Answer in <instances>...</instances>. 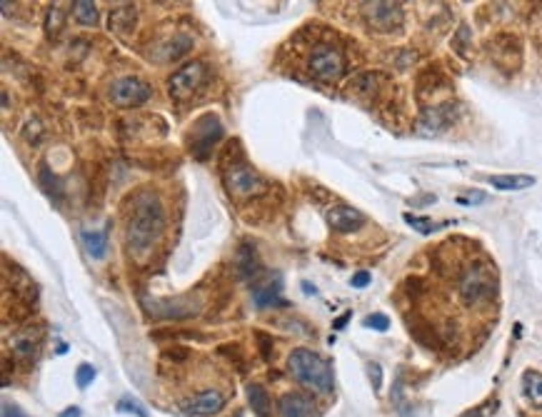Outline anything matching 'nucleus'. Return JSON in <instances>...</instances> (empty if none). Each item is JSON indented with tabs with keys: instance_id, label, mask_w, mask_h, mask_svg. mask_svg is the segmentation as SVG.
<instances>
[{
	"instance_id": "1",
	"label": "nucleus",
	"mask_w": 542,
	"mask_h": 417,
	"mask_svg": "<svg viewBox=\"0 0 542 417\" xmlns=\"http://www.w3.org/2000/svg\"><path fill=\"white\" fill-rule=\"evenodd\" d=\"M162 230H165V215H162L160 200L153 193H140L135 198V207H133L128 230H125V245L130 250V255L145 260L162 237Z\"/></svg>"
},
{
	"instance_id": "2",
	"label": "nucleus",
	"mask_w": 542,
	"mask_h": 417,
	"mask_svg": "<svg viewBox=\"0 0 542 417\" xmlns=\"http://www.w3.org/2000/svg\"><path fill=\"white\" fill-rule=\"evenodd\" d=\"M290 373L298 382H303L305 387H312L315 393L330 395L335 390V377H332L330 362H325L318 352H312L307 348L293 350V355L287 360Z\"/></svg>"
},
{
	"instance_id": "3",
	"label": "nucleus",
	"mask_w": 542,
	"mask_h": 417,
	"mask_svg": "<svg viewBox=\"0 0 542 417\" xmlns=\"http://www.w3.org/2000/svg\"><path fill=\"white\" fill-rule=\"evenodd\" d=\"M457 293L465 305H480L498 295V275L487 262H470L465 265L457 280Z\"/></svg>"
},
{
	"instance_id": "4",
	"label": "nucleus",
	"mask_w": 542,
	"mask_h": 417,
	"mask_svg": "<svg viewBox=\"0 0 542 417\" xmlns=\"http://www.w3.org/2000/svg\"><path fill=\"white\" fill-rule=\"evenodd\" d=\"M307 70H310L315 80L335 83L345 73V58L337 48L323 43L318 48H312L310 58H307Z\"/></svg>"
},
{
	"instance_id": "5",
	"label": "nucleus",
	"mask_w": 542,
	"mask_h": 417,
	"mask_svg": "<svg viewBox=\"0 0 542 417\" xmlns=\"http://www.w3.org/2000/svg\"><path fill=\"white\" fill-rule=\"evenodd\" d=\"M208 78V68H205V62H200V60H193V62H187V65H183V68H178L173 75L168 78V93L173 100H187L190 95L198 90L203 83H205Z\"/></svg>"
},
{
	"instance_id": "6",
	"label": "nucleus",
	"mask_w": 542,
	"mask_h": 417,
	"mask_svg": "<svg viewBox=\"0 0 542 417\" xmlns=\"http://www.w3.org/2000/svg\"><path fill=\"white\" fill-rule=\"evenodd\" d=\"M225 185L235 198H253L265 190V182L253 168H248L245 162H232L225 168Z\"/></svg>"
},
{
	"instance_id": "7",
	"label": "nucleus",
	"mask_w": 542,
	"mask_h": 417,
	"mask_svg": "<svg viewBox=\"0 0 542 417\" xmlns=\"http://www.w3.org/2000/svg\"><path fill=\"white\" fill-rule=\"evenodd\" d=\"M362 15H365V23L378 33H393L403 25V8L398 3H385V0L365 3Z\"/></svg>"
},
{
	"instance_id": "8",
	"label": "nucleus",
	"mask_w": 542,
	"mask_h": 417,
	"mask_svg": "<svg viewBox=\"0 0 542 417\" xmlns=\"http://www.w3.org/2000/svg\"><path fill=\"white\" fill-rule=\"evenodd\" d=\"M457 120V105L455 103H443V105L435 108H425L423 118L418 123V133L425 137L440 135L450 128V125Z\"/></svg>"
},
{
	"instance_id": "9",
	"label": "nucleus",
	"mask_w": 542,
	"mask_h": 417,
	"mask_svg": "<svg viewBox=\"0 0 542 417\" xmlns=\"http://www.w3.org/2000/svg\"><path fill=\"white\" fill-rule=\"evenodd\" d=\"M150 98V87L143 80H137L133 75L128 78H120V80L112 83L110 87V100L118 108H135L143 105L145 100Z\"/></svg>"
},
{
	"instance_id": "10",
	"label": "nucleus",
	"mask_w": 542,
	"mask_h": 417,
	"mask_svg": "<svg viewBox=\"0 0 542 417\" xmlns=\"http://www.w3.org/2000/svg\"><path fill=\"white\" fill-rule=\"evenodd\" d=\"M220 135H223V128H220L218 118H212V115L200 118L193 128V153L198 158H205L210 153L212 143L220 140Z\"/></svg>"
},
{
	"instance_id": "11",
	"label": "nucleus",
	"mask_w": 542,
	"mask_h": 417,
	"mask_svg": "<svg viewBox=\"0 0 542 417\" xmlns=\"http://www.w3.org/2000/svg\"><path fill=\"white\" fill-rule=\"evenodd\" d=\"M225 405V395L220 390H203L183 402V412L190 417H210Z\"/></svg>"
},
{
	"instance_id": "12",
	"label": "nucleus",
	"mask_w": 542,
	"mask_h": 417,
	"mask_svg": "<svg viewBox=\"0 0 542 417\" xmlns=\"http://www.w3.org/2000/svg\"><path fill=\"white\" fill-rule=\"evenodd\" d=\"M365 223V215L350 205H335L328 210V225L337 232H353Z\"/></svg>"
},
{
	"instance_id": "13",
	"label": "nucleus",
	"mask_w": 542,
	"mask_h": 417,
	"mask_svg": "<svg viewBox=\"0 0 542 417\" xmlns=\"http://www.w3.org/2000/svg\"><path fill=\"white\" fill-rule=\"evenodd\" d=\"M280 417H315V400L303 393H287L278 402Z\"/></svg>"
},
{
	"instance_id": "14",
	"label": "nucleus",
	"mask_w": 542,
	"mask_h": 417,
	"mask_svg": "<svg viewBox=\"0 0 542 417\" xmlns=\"http://www.w3.org/2000/svg\"><path fill=\"white\" fill-rule=\"evenodd\" d=\"M135 18L137 12L133 6H120L115 10H110V18H108V28L115 35H128V33L135 28Z\"/></svg>"
},
{
	"instance_id": "15",
	"label": "nucleus",
	"mask_w": 542,
	"mask_h": 417,
	"mask_svg": "<svg viewBox=\"0 0 542 417\" xmlns=\"http://www.w3.org/2000/svg\"><path fill=\"white\" fill-rule=\"evenodd\" d=\"M487 182L498 190H527V187L535 185V178L532 175H490Z\"/></svg>"
},
{
	"instance_id": "16",
	"label": "nucleus",
	"mask_w": 542,
	"mask_h": 417,
	"mask_svg": "<svg viewBox=\"0 0 542 417\" xmlns=\"http://www.w3.org/2000/svg\"><path fill=\"white\" fill-rule=\"evenodd\" d=\"M83 245L93 260H103L108 253V230H83Z\"/></svg>"
},
{
	"instance_id": "17",
	"label": "nucleus",
	"mask_w": 542,
	"mask_h": 417,
	"mask_svg": "<svg viewBox=\"0 0 542 417\" xmlns=\"http://www.w3.org/2000/svg\"><path fill=\"white\" fill-rule=\"evenodd\" d=\"M523 393L535 407H542V373L527 370L523 375Z\"/></svg>"
},
{
	"instance_id": "18",
	"label": "nucleus",
	"mask_w": 542,
	"mask_h": 417,
	"mask_svg": "<svg viewBox=\"0 0 542 417\" xmlns=\"http://www.w3.org/2000/svg\"><path fill=\"white\" fill-rule=\"evenodd\" d=\"M253 300H255V305L260 307V310H268V307H275V305H285V300H282V295H280V285L255 287Z\"/></svg>"
},
{
	"instance_id": "19",
	"label": "nucleus",
	"mask_w": 542,
	"mask_h": 417,
	"mask_svg": "<svg viewBox=\"0 0 542 417\" xmlns=\"http://www.w3.org/2000/svg\"><path fill=\"white\" fill-rule=\"evenodd\" d=\"M248 400H250V407L255 412L257 417H268L270 415V395L268 390L262 385H248Z\"/></svg>"
},
{
	"instance_id": "20",
	"label": "nucleus",
	"mask_w": 542,
	"mask_h": 417,
	"mask_svg": "<svg viewBox=\"0 0 542 417\" xmlns=\"http://www.w3.org/2000/svg\"><path fill=\"white\" fill-rule=\"evenodd\" d=\"M73 15H75V20L83 25L98 23V8H95V3H90V0H75Z\"/></svg>"
},
{
	"instance_id": "21",
	"label": "nucleus",
	"mask_w": 542,
	"mask_h": 417,
	"mask_svg": "<svg viewBox=\"0 0 542 417\" xmlns=\"http://www.w3.org/2000/svg\"><path fill=\"white\" fill-rule=\"evenodd\" d=\"M35 340L33 337H25V335H18L15 340H12V352H15V357H20V360L25 362H31L33 357H35Z\"/></svg>"
},
{
	"instance_id": "22",
	"label": "nucleus",
	"mask_w": 542,
	"mask_h": 417,
	"mask_svg": "<svg viewBox=\"0 0 542 417\" xmlns=\"http://www.w3.org/2000/svg\"><path fill=\"white\" fill-rule=\"evenodd\" d=\"M60 31H62V8L50 6L48 15H45V33H48V37H58Z\"/></svg>"
},
{
	"instance_id": "23",
	"label": "nucleus",
	"mask_w": 542,
	"mask_h": 417,
	"mask_svg": "<svg viewBox=\"0 0 542 417\" xmlns=\"http://www.w3.org/2000/svg\"><path fill=\"white\" fill-rule=\"evenodd\" d=\"M362 325H365L368 330L385 332L387 327H390V318H387V315H382V312H373V315H368V318L362 320Z\"/></svg>"
},
{
	"instance_id": "24",
	"label": "nucleus",
	"mask_w": 542,
	"mask_h": 417,
	"mask_svg": "<svg viewBox=\"0 0 542 417\" xmlns=\"http://www.w3.org/2000/svg\"><path fill=\"white\" fill-rule=\"evenodd\" d=\"M405 223L412 225V228H415L418 232H423V235H430V232L437 230V225L432 223V220H427V218H415V215H410V212L405 215Z\"/></svg>"
},
{
	"instance_id": "25",
	"label": "nucleus",
	"mask_w": 542,
	"mask_h": 417,
	"mask_svg": "<svg viewBox=\"0 0 542 417\" xmlns=\"http://www.w3.org/2000/svg\"><path fill=\"white\" fill-rule=\"evenodd\" d=\"M93 380H95V368L90 365V362H83L81 368H78V373H75V382H78V387L85 390Z\"/></svg>"
},
{
	"instance_id": "26",
	"label": "nucleus",
	"mask_w": 542,
	"mask_h": 417,
	"mask_svg": "<svg viewBox=\"0 0 542 417\" xmlns=\"http://www.w3.org/2000/svg\"><path fill=\"white\" fill-rule=\"evenodd\" d=\"M498 407H500V402H498V400H490V402H485V405H480V407H473V410L462 412L460 417H493L495 412H498Z\"/></svg>"
},
{
	"instance_id": "27",
	"label": "nucleus",
	"mask_w": 542,
	"mask_h": 417,
	"mask_svg": "<svg viewBox=\"0 0 542 417\" xmlns=\"http://www.w3.org/2000/svg\"><path fill=\"white\" fill-rule=\"evenodd\" d=\"M240 268H243L245 275L257 273V268H255V250H253V248H243V250H240Z\"/></svg>"
},
{
	"instance_id": "28",
	"label": "nucleus",
	"mask_w": 542,
	"mask_h": 417,
	"mask_svg": "<svg viewBox=\"0 0 542 417\" xmlns=\"http://www.w3.org/2000/svg\"><path fill=\"white\" fill-rule=\"evenodd\" d=\"M368 375H370V382H373V390L378 393L382 387V368L378 365V362H370L368 365Z\"/></svg>"
},
{
	"instance_id": "29",
	"label": "nucleus",
	"mask_w": 542,
	"mask_h": 417,
	"mask_svg": "<svg viewBox=\"0 0 542 417\" xmlns=\"http://www.w3.org/2000/svg\"><path fill=\"white\" fill-rule=\"evenodd\" d=\"M118 410H123V412H135L137 417H148L143 410H140V405H137V402H133V400H120V402H118Z\"/></svg>"
},
{
	"instance_id": "30",
	"label": "nucleus",
	"mask_w": 542,
	"mask_h": 417,
	"mask_svg": "<svg viewBox=\"0 0 542 417\" xmlns=\"http://www.w3.org/2000/svg\"><path fill=\"white\" fill-rule=\"evenodd\" d=\"M370 282V273L368 270H360V273L353 275V287H365Z\"/></svg>"
},
{
	"instance_id": "31",
	"label": "nucleus",
	"mask_w": 542,
	"mask_h": 417,
	"mask_svg": "<svg viewBox=\"0 0 542 417\" xmlns=\"http://www.w3.org/2000/svg\"><path fill=\"white\" fill-rule=\"evenodd\" d=\"M482 200H485V193H473V195H460L457 203L460 205H470V203H482Z\"/></svg>"
},
{
	"instance_id": "32",
	"label": "nucleus",
	"mask_w": 542,
	"mask_h": 417,
	"mask_svg": "<svg viewBox=\"0 0 542 417\" xmlns=\"http://www.w3.org/2000/svg\"><path fill=\"white\" fill-rule=\"evenodd\" d=\"M3 417H25V415L15 405H8L6 402V405H3Z\"/></svg>"
},
{
	"instance_id": "33",
	"label": "nucleus",
	"mask_w": 542,
	"mask_h": 417,
	"mask_svg": "<svg viewBox=\"0 0 542 417\" xmlns=\"http://www.w3.org/2000/svg\"><path fill=\"white\" fill-rule=\"evenodd\" d=\"M348 320H350V312H345V315H340V318L335 320V325H332V327H335V330H343Z\"/></svg>"
},
{
	"instance_id": "34",
	"label": "nucleus",
	"mask_w": 542,
	"mask_h": 417,
	"mask_svg": "<svg viewBox=\"0 0 542 417\" xmlns=\"http://www.w3.org/2000/svg\"><path fill=\"white\" fill-rule=\"evenodd\" d=\"M60 417H81V410H78V407H70V410L60 412Z\"/></svg>"
}]
</instances>
